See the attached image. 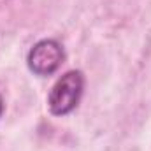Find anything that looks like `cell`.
<instances>
[{"label":"cell","instance_id":"3","mask_svg":"<svg viewBox=\"0 0 151 151\" xmlns=\"http://www.w3.org/2000/svg\"><path fill=\"white\" fill-rule=\"evenodd\" d=\"M2 111H4V102H2V97H0V114H2Z\"/></svg>","mask_w":151,"mask_h":151},{"label":"cell","instance_id":"1","mask_svg":"<svg viewBox=\"0 0 151 151\" xmlns=\"http://www.w3.org/2000/svg\"><path fill=\"white\" fill-rule=\"evenodd\" d=\"M84 88V76L79 70H70L63 74L51 88V93L47 97L49 111L55 116H65L72 113L83 95Z\"/></svg>","mask_w":151,"mask_h":151},{"label":"cell","instance_id":"2","mask_svg":"<svg viewBox=\"0 0 151 151\" xmlns=\"http://www.w3.org/2000/svg\"><path fill=\"white\" fill-rule=\"evenodd\" d=\"M27 62L34 74L51 76L53 72H56V69L63 62V47L58 40H53V39L39 40L30 49Z\"/></svg>","mask_w":151,"mask_h":151}]
</instances>
